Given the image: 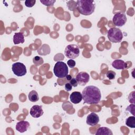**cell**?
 Wrapping results in <instances>:
<instances>
[{"label":"cell","mask_w":135,"mask_h":135,"mask_svg":"<svg viewBox=\"0 0 135 135\" xmlns=\"http://www.w3.org/2000/svg\"><path fill=\"white\" fill-rule=\"evenodd\" d=\"M127 20V18L125 13L121 12L116 13L114 15L112 18L113 24L115 26L119 27H121L124 25L126 24Z\"/></svg>","instance_id":"52a82bcc"},{"label":"cell","mask_w":135,"mask_h":135,"mask_svg":"<svg viewBox=\"0 0 135 135\" xmlns=\"http://www.w3.org/2000/svg\"><path fill=\"white\" fill-rule=\"evenodd\" d=\"M53 72L54 75L59 78H65L69 72L67 65L63 62H57L54 66Z\"/></svg>","instance_id":"3957f363"},{"label":"cell","mask_w":135,"mask_h":135,"mask_svg":"<svg viewBox=\"0 0 135 135\" xmlns=\"http://www.w3.org/2000/svg\"><path fill=\"white\" fill-rule=\"evenodd\" d=\"M75 79L78 82V84L83 86L89 81L90 75L86 72H81L76 75Z\"/></svg>","instance_id":"ba28073f"},{"label":"cell","mask_w":135,"mask_h":135,"mask_svg":"<svg viewBox=\"0 0 135 135\" xmlns=\"http://www.w3.org/2000/svg\"><path fill=\"white\" fill-rule=\"evenodd\" d=\"M71 85L73 86V87H76L78 86V82L76 80V79L75 78H72L71 80L70 81V82H69Z\"/></svg>","instance_id":"cb8c5ba5"},{"label":"cell","mask_w":135,"mask_h":135,"mask_svg":"<svg viewBox=\"0 0 135 135\" xmlns=\"http://www.w3.org/2000/svg\"><path fill=\"white\" fill-rule=\"evenodd\" d=\"M64 88H65V90L68 92L71 91V90L72 89V86L71 85L70 83H68V82L65 84Z\"/></svg>","instance_id":"d4e9b609"},{"label":"cell","mask_w":135,"mask_h":135,"mask_svg":"<svg viewBox=\"0 0 135 135\" xmlns=\"http://www.w3.org/2000/svg\"><path fill=\"white\" fill-rule=\"evenodd\" d=\"M113 133L112 131L107 127H100L98 128L97 132L95 133L96 135L101 134V135H112Z\"/></svg>","instance_id":"2e32d148"},{"label":"cell","mask_w":135,"mask_h":135,"mask_svg":"<svg viewBox=\"0 0 135 135\" xmlns=\"http://www.w3.org/2000/svg\"><path fill=\"white\" fill-rule=\"evenodd\" d=\"M30 114L33 118H38L43 114V110L42 106L38 105H33L30 109Z\"/></svg>","instance_id":"30bf717a"},{"label":"cell","mask_w":135,"mask_h":135,"mask_svg":"<svg viewBox=\"0 0 135 135\" xmlns=\"http://www.w3.org/2000/svg\"><path fill=\"white\" fill-rule=\"evenodd\" d=\"M81 94L84 102L89 104L98 103L101 98L100 89L94 85L86 86L83 90Z\"/></svg>","instance_id":"6da1fadb"},{"label":"cell","mask_w":135,"mask_h":135,"mask_svg":"<svg viewBox=\"0 0 135 135\" xmlns=\"http://www.w3.org/2000/svg\"><path fill=\"white\" fill-rule=\"evenodd\" d=\"M109 40L113 43L120 42L123 38V34L121 30L117 27L110 28L107 32Z\"/></svg>","instance_id":"277c9868"},{"label":"cell","mask_w":135,"mask_h":135,"mask_svg":"<svg viewBox=\"0 0 135 135\" xmlns=\"http://www.w3.org/2000/svg\"><path fill=\"white\" fill-rule=\"evenodd\" d=\"M51 50L49 45L44 44H43L41 47L38 50L37 53L40 55H46L50 53Z\"/></svg>","instance_id":"9a60e30c"},{"label":"cell","mask_w":135,"mask_h":135,"mask_svg":"<svg viewBox=\"0 0 135 135\" xmlns=\"http://www.w3.org/2000/svg\"><path fill=\"white\" fill-rule=\"evenodd\" d=\"M64 54L66 57L70 59L78 57L80 54L79 46L76 44H69L65 49Z\"/></svg>","instance_id":"5b68a950"},{"label":"cell","mask_w":135,"mask_h":135,"mask_svg":"<svg viewBox=\"0 0 135 135\" xmlns=\"http://www.w3.org/2000/svg\"><path fill=\"white\" fill-rule=\"evenodd\" d=\"M68 66L71 68H73L75 66V62L72 59H70L67 62Z\"/></svg>","instance_id":"603a6c76"},{"label":"cell","mask_w":135,"mask_h":135,"mask_svg":"<svg viewBox=\"0 0 135 135\" xmlns=\"http://www.w3.org/2000/svg\"><path fill=\"white\" fill-rule=\"evenodd\" d=\"M28 97L29 100L32 102H35L39 100L38 93L35 90L31 91L29 93L28 95Z\"/></svg>","instance_id":"e0dca14e"},{"label":"cell","mask_w":135,"mask_h":135,"mask_svg":"<svg viewBox=\"0 0 135 135\" xmlns=\"http://www.w3.org/2000/svg\"><path fill=\"white\" fill-rule=\"evenodd\" d=\"M65 78H66V79L68 81H70V80H71V79H72V77H71V76L70 75L68 74V75L65 76Z\"/></svg>","instance_id":"484cf974"},{"label":"cell","mask_w":135,"mask_h":135,"mask_svg":"<svg viewBox=\"0 0 135 135\" xmlns=\"http://www.w3.org/2000/svg\"><path fill=\"white\" fill-rule=\"evenodd\" d=\"M24 34L21 32L15 33L13 36V42L14 44H18L20 43H23L24 42Z\"/></svg>","instance_id":"5bb4252c"},{"label":"cell","mask_w":135,"mask_h":135,"mask_svg":"<svg viewBox=\"0 0 135 135\" xmlns=\"http://www.w3.org/2000/svg\"><path fill=\"white\" fill-rule=\"evenodd\" d=\"M112 66L117 70H124L127 68V64L123 60H115L112 63Z\"/></svg>","instance_id":"4fadbf2b"},{"label":"cell","mask_w":135,"mask_h":135,"mask_svg":"<svg viewBox=\"0 0 135 135\" xmlns=\"http://www.w3.org/2000/svg\"><path fill=\"white\" fill-rule=\"evenodd\" d=\"M33 62L35 65L39 66L42 65L44 63V60L41 56H35L33 59Z\"/></svg>","instance_id":"d6986e66"},{"label":"cell","mask_w":135,"mask_h":135,"mask_svg":"<svg viewBox=\"0 0 135 135\" xmlns=\"http://www.w3.org/2000/svg\"><path fill=\"white\" fill-rule=\"evenodd\" d=\"M36 3L35 0H26L25 1V5L26 7H33Z\"/></svg>","instance_id":"7402d4cb"},{"label":"cell","mask_w":135,"mask_h":135,"mask_svg":"<svg viewBox=\"0 0 135 135\" xmlns=\"http://www.w3.org/2000/svg\"><path fill=\"white\" fill-rule=\"evenodd\" d=\"M76 8L81 14L88 16L94 12L95 3L93 0H79L76 2Z\"/></svg>","instance_id":"7a4b0ae2"},{"label":"cell","mask_w":135,"mask_h":135,"mask_svg":"<svg viewBox=\"0 0 135 135\" xmlns=\"http://www.w3.org/2000/svg\"><path fill=\"white\" fill-rule=\"evenodd\" d=\"M29 127L30 123L28 121L22 120L17 122L15 128L17 131L21 133H23L27 130Z\"/></svg>","instance_id":"8fae6325"},{"label":"cell","mask_w":135,"mask_h":135,"mask_svg":"<svg viewBox=\"0 0 135 135\" xmlns=\"http://www.w3.org/2000/svg\"><path fill=\"white\" fill-rule=\"evenodd\" d=\"M115 75H116V73H115V72L112 71V70H110V71H108L107 72V74H106V75L110 79V80H113L115 78Z\"/></svg>","instance_id":"44dd1931"},{"label":"cell","mask_w":135,"mask_h":135,"mask_svg":"<svg viewBox=\"0 0 135 135\" xmlns=\"http://www.w3.org/2000/svg\"><path fill=\"white\" fill-rule=\"evenodd\" d=\"M55 2V0H40V2L46 6H53Z\"/></svg>","instance_id":"ffe728a7"},{"label":"cell","mask_w":135,"mask_h":135,"mask_svg":"<svg viewBox=\"0 0 135 135\" xmlns=\"http://www.w3.org/2000/svg\"><path fill=\"white\" fill-rule=\"evenodd\" d=\"M99 121V117L97 114L94 112H92L89 114L86 117V122L91 126H94L97 125Z\"/></svg>","instance_id":"9c48e42d"},{"label":"cell","mask_w":135,"mask_h":135,"mask_svg":"<svg viewBox=\"0 0 135 135\" xmlns=\"http://www.w3.org/2000/svg\"><path fill=\"white\" fill-rule=\"evenodd\" d=\"M126 124L132 128H135V117L134 116H130L128 117L126 120Z\"/></svg>","instance_id":"ac0fdd59"},{"label":"cell","mask_w":135,"mask_h":135,"mask_svg":"<svg viewBox=\"0 0 135 135\" xmlns=\"http://www.w3.org/2000/svg\"><path fill=\"white\" fill-rule=\"evenodd\" d=\"M12 70L14 74L17 76H22L25 75L27 72L25 65L21 62H15L13 63Z\"/></svg>","instance_id":"8992f818"},{"label":"cell","mask_w":135,"mask_h":135,"mask_svg":"<svg viewBox=\"0 0 135 135\" xmlns=\"http://www.w3.org/2000/svg\"><path fill=\"white\" fill-rule=\"evenodd\" d=\"M70 99L71 102L74 104H78L82 101V95L80 92L74 91L71 94L70 96Z\"/></svg>","instance_id":"7c38bea8"}]
</instances>
